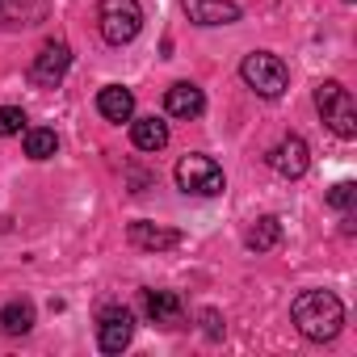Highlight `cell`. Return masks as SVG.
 I'll return each instance as SVG.
<instances>
[{
    "instance_id": "6da1fadb",
    "label": "cell",
    "mask_w": 357,
    "mask_h": 357,
    "mask_svg": "<svg viewBox=\"0 0 357 357\" xmlns=\"http://www.w3.org/2000/svg\"><path fill=\"white\" fill-rule=\"evenodd\" d=\"M290 319L307 340H332L344 324V303L332 290H303L290 307Z\"/></svg>"
},
{
    "instance_id": "7a4b0ae2",
    "label": "cell",
    "mask_w": 357,
    "mask_h": 357,
    "mask_svg": "<svg viewBox=\"0 0 357 357\" xmlns=\"http://www.w3.org/2000/svg\"><path fill=\"white\" fill-rule=\"evenodd\" d=\"M240 76H244V84H248L257 97H269V101L282 97L286 84H290V72H286V63H282L273 51H252V55H244Z\"/></svg>"
},
{
    "instance_id": "3957f363",
    "label": "cell",
    "mask_w": 357,
    "mask_h": 357,
    "mask_svg": "<svg viewBox=\"0 0 357 357\" xmlns=\"http://www.w3.org/2000/svg\"><path fill=\"white\" fill-rule=\"evenodd\" d=\"M315 109L324 114V122H328L340 139H353V135H357V101H353V93H349L344 84L324 80V84L315 89Z\"/></svg>"
},
{
    "instance_id": "277c9868",
    "label": "cell",
    "mask_w": 357,
    "mask_h": 357,
    "mask_svg": "<svg viewBox=\"0 0 357 357\" xmlns=\"http://www.w3.org/2000/svg\"><path fill=\"white\" fill-rule=\"evenodd\" d=\"M97 22H101V38L105 43L126 47L143 30V9H139V0H101Z\"/></svg>"
},
{
    "instance_id": "5b68a950",
    "label": "cell",
    "mask_w": 357,
    "mask_h": 357,
    "mask_svg": "<svg viewBox=\"0 0 357 357\" xmlns=\"http://www.w3.org/2000/svg\"><path fill=\"white\" fill-rule=\"evenodd\" d=\"M176 185L194 198H215V194H223L227 181H223V168L211 155H185L176 164Z\"/></svg>"
},
{
    "instance_id": "8992f818",
    "label": "cell",
    "mask_w": 357,
    "mask_h": 357,
    "mask_svg": "<svg viewBox=\"0 0 357 357\" xmlns=\"http://www.w3.org/2000/svg\"><path fill=\"white\" fill-rule=\"evenodd\" d=\"M135 336V315L126 307H105L101 319H97V344L105 353H122Z\"/></svg>"
},
{
    "instance_id": "52a82bcc",
    "label": "cell",
    "mask_w": 357,
    "mask_h": 357,
    "mask_svg": "<svg viewBox=\"0 0 357 357\" xmlns=\"http://www.w3.org/2000/svg\"><path fill=\"white\" fill-rule=\"evenodd\" d=\"M68 68H72V51H68V43H47V47L34 55L30 76H34L38 84H47V89H55V84L68 76Z\"/></svg>"
},
{
    "instance_id": "ba28073f",
    "label": "cell",
    "mask_w": 357,
    "mask_h": 357,
    "mask_svg": "<svg viewBox=\"0 0 357 357\" xmlns=\"http://www.w3.org/2000/svg\"><path fill=\"white\" fill-rule=\"evenodd\" d=\"M181 9L194 26H231V22H240V5H231V0H181Z\"/></svg>"
},
{
    "instance_id": "9c48e42d",
    "label": "cell",
    "mask_w": 357,
    "mask_h": 357,
    "mask_svg": "<svg viewBox=\"0 0 357 357\" xmlns=\"http://www.w3.org/2000/svg\"><path fill=\"white\" fill-rule=\"evenodd\" d=\"M269 164H273V172H282V176H303V172H307V164H311L307 143H303L298 135L282 139V143L269 151Z\"/></svg>"
},
{
    "instance_id": "30bf717a",
    "label": "cell",
    "mask_w": 357,
    "mask_h": 357,
    "mask_svg": "<svg viewBox=\"0 0 357 357\" xmlns=\"http://www.w3.org/2000/svg\"><path fill=\"white\" fill-rule=\"evenodd\" d=\"M164 109L172 114V118H198L202 109H206V97H202V89L198 84H172L168 93H164Z\"/></svg>"
},
{
    "instance_id": "8fae6325",
    "label": "cell",
    "mask_w": 357,
    "mask_h": 357,
    "mask_svg": "<svg viewBox=\"0 0 357 357\" xmlns=\"http://www.w3.org/2000/svg\"><path fill=\"white\" fill-rule=\"evenodd\" d=\"M130 244L143 248V252H164V248H176L181 244V231L172 227H155V223H130Z\"/></svg>"
},
{
    "instance_id": "7c38bea8",
    "label": "cell",
    "mask_w": 357,
    "mask_h": 357,
    "mask_svg": "<svg viewBox=\"0 0 357 357\" xmlns=\"http://www.w3.org/2000/svg\"><path fill=\"white\" fill-rule=\"evenodd\" d=\"M97 109H101V118H109V122H130V118H135V93L122 89V84H109V89L97 93Z\"/></svg>"
},
{
    "instance_id": "4fadbf2b",
    "label": "cell",
    "mask_w": 357,
    "mask_h": 357,
    "mask_svg": "<svg viewBox=\"0 0 357 357\" xmlns=\"http://www.w3.org/2000/svg\"><path fill=\"white\" fill-rule=\"evenodd\" d=\"M130 139H135L139 151H160V147H168V122H160V118H135L130 122Z\"/></svg>"
},
{
    "instance_id": "5bb4252c",
    "label": "cell",
    "mask_w": 357,
    "mask_h": 357,
    "mask_svg": "<svg viewBox=\"0 0 357 357\" xmlns=\"http://www.w3.org/2000/svg\"><path fill=\"white\" fill-rule=\"evenodd\" d=\"M143 311L155 324H176L181 319V298H176L172 290H143Z\"/></svg>"
},
{
    "instance_id": "9a60e30c",
    "label": "cell",
    "mask_w": 357,
    "mask_h": 357,
    "mask_svg": "<svg viewBox=\"0 0 357 357\" xmlns=\"http://www.w3.org/2000/svg\"><path fill=\"white\" fill-rule=\"evenodd\" d=\"M244 244H248L252 252H269V248H278V244H282V223H278L273 215H261V219L248 227Z\"/></svg>"
},
{
    "instance_id": "2e32d148",
    "label": "cell",
    "mask_w": 357,
    "mask_h": 357,
    "mask_svg": "<svg viewBox=\"0 0 357 357\" xmlns=\"http://www.w3.org/2000/svg\"><path fill=\"white\" fill-rule=\"evenodd\" d=\"M0 328H5L9 336H22L34 328V307L30 303H5L0 307Z\"/></svg>"
},
{
    "instance_id": "e0dca14e",
    "label": "cell",
    "mask_w": 357,
    "mask_h": 357,
    "mask_svg": "<svg viewBox=\"0 0 357 357\" xmlns=\"http://www.w3.org/2000/svg\"><path fill=\"white\" fill-rule=\"evenodd\" d=\"M55 147H59L55 130H47V126L26 130V155H30V160H51V155H55Z\"/></svg>"
},
{
    "instance_id": "ac0fdd59",
    "label": "cell",
    "mask_w": 357,
    "mask_h": 357,
    "mask_svg": "<svg viewBox=\"0 0 357 357\" xmlns=\"http://www.w3.org/2000/svg\"><path fill=\"white\" fill-rule=\"evenodd\" d=\"M353 198H357V185H353V181H340V185L328 190V206H332V211H349Z\"/></svg>"
},
{
    "instance_id": "d6986e66",
    "label": "cell",
    "mask_w": 357,
    "mask_h": 357,
    "mask_svg": "<svg viewBox=\"0 0 357 357\" xmlns=\"http://www.w3.org/2000/svg\"><path fill=\"white\" fill-rule=\"evenodd\" d=\"M26 130V114L17 109V105H5V109H0V135H22Z\"/></svg>"
},
{
    "instance_id": "ffe728a7",
    "label": "cell",
    "mask_w": 357,
    "mask_h": 357,
    "mask_svg": "<svg viewBox=\"0 0 357 357\" xmlns=\"http://www.w3.org/2000/svg\"><path fill=\"white\" fill-rule=\"evenodd\" d=\"M202 324H206V332H211V336H219V332H223V328H219V315H215V311H202Z\"/></svg>"
}]
</instances>
